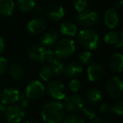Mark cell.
<instances>
[{
  "label": "cell",
  "mask_w": 123,
  "mask_h": 123,
  "mask_svg": "<svg viewBox=\"0 0 123 123\" xmlns=\"http://www.w3.org/2000/svg\"><path fill=\"white\" fill-rule=\"evenodd\" d=\"M65 110L61 102L52 100L42 106L41 118L46 123H62L64 119Z\"/></svg>",
  "instance_id": "6da1fadb"
},
{
  "label": "cell",
  "mask_w": 123,
  "mask_h": 123,
  "mask_svg": "<svg viewBox=\"0 0 123 123\" xmlns=\"http://www.w3.org/2000/svg\"><path fill=\"white\" fill-rule=\"evenodd\" d=\"M79 44L87 51L97 50L101 45V39L96 31L92 28H84L77 35Z\"/></svg>",
  "instance_id": "7a4b0ae2"
},
{
  "label": "cell",
  "mask_w": 123,
  "mask_h": 123,
  "mask_svg": "<svg viewBox=\"0 0 123 123\" xmlns=\"http://www.w3.org/2000/svg\"><path fill=\"white\" fill-rule=\"evenodd\" d=\"M55 56L59 59H67L72 56L76 51L75 42L72 38L64 37L56 41L55 45Z\"/></svg>",
  "instance_id": "3957f363"
},
{
  "label": "cell",
  "mask_w": 123,
  "mask_h": 123,
  "mask_svg": "<svg viewBox=\"0 0 123 123\" xmlns=\"http://www.w3.org/2000/svg\"><path fill=\"white\" fill-rule=\"evenodd\" d=\"M77 23L83 28H91L99 22V14L92 9H85L79 13L75 17Z\"/></svg>",
  "instance_id": "277c9868"
},
{
  "label": "cell",
  "mask_w": 123,
  "mask_h": 123,
  "mask_svg": "<svg viewBox=\"0 0 123 123\" xmlns=\"http://www.w3.org/2000/svg\"><path fill=\"white\" fill-rule=\"evenodd\" d=\"M46 92L56 101L62 100L68 95L67 87L59 80H50L46 86Z\"/></svg>",
  "instance_id": "5b68a950"
},
{
  "label": "cell",
  "mask_w": 123,
  "mask_h": 123,
  "mask_svg": "<svg viewBox=\"0 0 123 123\" xmlns=\"http://www.w3.org/2000/svg\"><path fill=\"white\" fill-rule=\"evenodd\" d=\"M62 105L65 111L70 113H76L80 111L81 109L85 105V100L82 95L77 93H73L64 98Z\"/></svg>",
  "instance_id": "8992f818"
},
{
  "label": "cell",
  "mask_w": 123,
  "mask_h": 123,
  "mask_svg": "<svg viewBox=\"0 0 123 123\" xmlns=\"http://www.w3.org/2000/svg\"><path fill=\"white\" fill-rule=\"evenodd\" d=\"M106 94L114 99H121L123 95V84L117 76H113L107 80L105 84Z\"/></svg>",
  "instance_id": "52a82bcc"
},
{
  "label": "cell",
  "mask_w": 123,
  "mask_h": 123,
  "mask_svg": "<svg viewBox=\"0 0 123 123\" xmlns=\"http://www.w3.org/2000/svg\"><path fill=\"white\" fill-rule=\"evenodd\" d=\"M4 117L9 123H19L25 117V111L18 105L7 106Z\"/></svg>",
  "instance_id": "ba28073f"
},
{
  "label": "cell",
  "mask_w": 123,
  "mask_h": 123,
  "mask_svg": "<svg viewBox=\"0 0 123 123\" xmlns=\"http://www.w3.org/2000/svg\"><path fill=\"white\" fill-rule=\"evenodd\" d=\"M46 92V86L41 81L33 80L26 86L25 94L30 99H39L44 95Z\"/></svg>",
  "instance_id": "9c48e42d"
},
{
  "label": "cell",
  "mask_w": 123,
  "mask_h": 123,
  "mask_svg": "<svg viewBox=\"0 0 123 123\" xmlns=\"http://www.w3.org/2000/svg\"><path fill=\"white\" fill-rule=\"evenodd\" d=\"M104 42L108 46L114 49H118L123 45V33L121 31L111 30L104 36Z\"/></svg>",
  "instance_id": "30bf717a"
},
{
  "label": "cell",
  "mask_w": 123,
  "mask_h": 123,
  "mask_svg": "<svg viewBox=\"0 0 123 123\" xmlns=\"http://www.w3.org/2000/svg\"><path fill=\"white\" fill-rule=\"evenodd\" d=\"M19 89L15 88H6L0 94V102L6 106L15 105L19 99Z\"/></svg>",
  "instance_id": "8fae6325"
},
{
  "label": "cell",
  "mask_w": 123,
  "mask_h": 123,
  "mask_svg": "<svg viewBox=\"0 0 123 123\" xmlns=\"http://www.w3.org/2000/svg\"><path fill=\"white\" fill-rule=\"evenodd\" d=\"M47 27V24L45 19L42 17H36L31 19L27 24V31L31 35H40L42 34Z\"/></svg>",
  "instance_id": "7c38bea8"
},
{
  "label": "cell",
  "mask_w": 123,
  "mask_h": 123,
  "mask_svg": "<svg viewBox=\"0 0 123 123\" xmlns=\"http://www.w3.org/2000/svg\"><path fill=\"white\" fill-rule=\"evenodd\" d=\"M105 74L104 68L98 62L90 63L87 68V77L90 82L98 83L103 79Z\"/></svg>",
  "instance_id": "4fadbf2b"
},
{
  "label": "cell",
  "mask_w": 123,
  "mask_h": 123,
  "mask_svg": "<svg viewBox=\"0 0 123 123\" xmlns=\"http://www.w3.org/2000/svg\"><path fill=\"white\" fill-rule=\"evenodd\" d=\"M84 72L83 66L79 62H70L64 65L63 75L68 79H77Z\"/></svg>",
  "instance_id": "5bb4252c"
},
{
  "label": "cell",
  "mask_w": 123,
  "mask_h": 123,
  "mask_svg": "<svg viewBox=\"0 0 123 123\" xmlns=\"http://www.w3.org/2000/svg\"><path fill=\"white\" fill-rule=\"evenodd\" d=\"M120 21L119 13L114 8L106 9L104 14V22L105 26L110 30H115L118 26Z\"/></svg>",
  "instance_id": "9a60e30c"
},
{
  "label": "cell",
  "mask_w": 123,
  "mask_h": 123,
  "mask_svg": "<svg viewBox=\"0 0 123 123\" xmlns=\"http://www.w3.org/2000/svg\"><path fill=\"white\" fill-rule=\"evenodd\" d=\"M59 39V35L56 31H50L46 32L40 37L39 45L44 48H51L56 45V41Z\"/></svg>",
  "instance_id": "2e32d148"
},
{
  "label": "cell",
  "mask_w": 123,
  "mask_h": 123,
  "mask_svg": "<svg viewBox=\"0 0 123 123\" xmlns=\"http://www.w3.org/2000/svg\"><path fill=\"white\" fill-rule=\"evenodd\" d=\"M109 67L112 72L121 74L123 68V55L120 52L112 54L109 60Z\"/></svg>",
  "instance_id": "e0dca14e"
},
{
  "label": "cell",
  "mask_w": 123,
  "mask_h": 123,
  "mask_svg": "<svg viewBox=\"0 0 123 123\" xmlns=\"http://www.w3.org/2000/svg\"><path fill=\"white\" fill-rule=\"evenodd\" d=\"M60 33L66 37H74L78 33V27L74 22L64 21L60 25Z\"/></svg>",
  "instance_id": "ac0fdd59"
},
{
  "label": "cell",
  "mask_w": 123,
  "mask_h": 123,
  "mask_svg": "<svg viewBox=\"0 0 123 123\" xmlns=\"http://www.w3.org/2000/svg\"><path fill=\"white\" fill-rule=\"evenodd\" d=\"M103 99V94L102 91L99 89H89L86 94V101L89 105H96L99 104Z\"/></svg>",
  "instance_id": "d6986e66"
},
{
  "label": "cell",
  "mask_w": 123,
  "mask_h": 123,
  "mask_svg": "<svg viewBox=\"0 0 123 123\" xmlns=\"http://www.w3.org/2000/svg\"><path fill=\"white\" fill-rule=\"evenodd\" d=\"M65 15V9L62 6H52L46 11V17L51 21H59Z\"/></svg>",
  "instance_id": "ffe728a7"
},
{
  "label": "cell",
  "mask_w": 123,
  "mask_h": 123,
  "mask_svg": "<svg viewBox=\"0 0 123 123\" xmlns=\"http://www.w3.org/2000/svg\"><path fill=\"white\" fill-rule=\"evenodd\" d=\"M45 48L42 47L41 45L39 44H32L31 46H28L26 49V55L32 61L40 62V58H41V53L44 51Z\"/></svg>",
  "instance_id": "44dd1931"
},
{
  "label": "cell",
  "mask_w": 123,
  "mask_h": 123,
  "mask_svg": "<svg viewBox=\"0 0 123 123\" xmlns=\"http://www.w3.org/2000/svg\"><path fill=\"white\" fill-rule=\"evenodd\" d=\"M9 74L14 80L21 81L25 78V69L19 63H13L9 68Z\"/></svg>",
  "instance_id": "7402d4cb"
},
{
  "label": "cell",
  "mask_w": 123,
  "mask_h": 123,
  "mask_svg": "<svg viewBox=\"0 0 123 123\" xmlns=\"http://www.w3.org/2000/svg\"><path fill=\"white\" fill-rule=\"evenodd\" d=\"M14 0H0V15L4 17H9L14 10Z\"/></svg>",
  "instance_id": "603a6c76"
},
{
  "label": "cell",
  "mask_w": 123,
  "mask_h": 123,
  "mask_svg": "<svg viewBox=\"0 0 123 123\" xmlns=\"http://www.w3.org/2000/svg\"><path fill=\"white\" fill-rule=\"evenodd\" d=\"M50 67L51 68L53 72V75L54 76H59L62 75L63 74V69H64V64L63 62H62V59H59L56 56H55L49 63Z\"/></svg>",
  "instance_id": "cb8c5ba5"
},
{
  "label": "cell",
  "mask_w": 123,
  "mask_h": 123,
  "mask_svg": "<svg viewBox=\"0 0 123 123\" xmlns=\"http://www.w3.org/2000/svg\"><path fill=\"white\" fill-rule=\"evenodd\" d=\"M36 5V0H18L17 7L22 13H29L34 9Z\"/></svg>",
  "instance_id": "d4e9b609"
},
{
  "label": "cell",
  "mask_w": 123,
  "mask_h": 123,
  "mask_svg": "<svg viewBox=\"0 0 123 123\" xmlns=\"http://www.w3.org/2000/svg\"><path fill=\"white\" fill-rule=\"evenodd\" d=\"M38 75H39L40 79L44 82H49L51 79V78L54 76L52 69L48 63H45L44 65L41 66L39 70V73H38Z\"/></svg>",
  "instance_id": "484cf974"
},
{
  "label": "cell",
  "mask_w": 123,
  "mask_h": 123,
  "mask_svg": "<svg viewBox=\"0 0 123 123\" xmlns=\"http://www.w3.org/2000/svg\"><path fill=\"white\" fill-rule=\"evenodd\" d=\"M81 111L84 117L89 121H93L94 118L97 117V111L92 105H84L81 109Z\"/></svg>",
  "instance_id": "4316f807"
},
{
  "label": "cell",
  "mask_w": 123,
  "mask_h": 123,
  "mask_svg": "<svg viewBox=\"0 0 123 123\" xmlns=\"http://www.w3.org/2000/svg\"><path fill=\"white\" fill-rule=\"evenodd\" d=\"M55 56H55V53L53 50H51V48H45L44 51L41 53L40 62H43V63H49Z\"/></svg>",
  "instance_id": "83f0119b"
},
{
  "label": "cell",
  "mask_w": 123,
  "mask_h": 123,
  "mask_svg": "<svg viewBox=\"0 0 123 123\" xmlns=\"http://www.w3.org/2000/svg\"><path fill=\"white\" fill-rule=\"evenodd\" d=\"M79 61L80 62L81 64H84V65L90 64L91 62L93 61L92 52L90 51H87V50L80 52L79 55Z\"/></svg>",
  "instance_id": "f1b7e54d"
},
{
  "label": "cell",
  "mask_w": 123,
  "mask_h": 123,
  "mask_svg": "<svg viewBox=\"0 0 123 123\" xmlns=\"http://www.w3.org/2000/svg\"><path fill=\"white\" fill-rule=\"evenodd\" d=\"M62 123H85V121L82 116L76 113H72L64 117Z\"/></svg>",
  "instance_id": "f546056e"
},
{
  "label": "cell",
  "mask_w": 123,
  "mask_h": 123,
  "mask_svg": "<svg viewBox=\"0 0 123 123\" xmlns=\"http://www.w3.org/2000/svg\"><path fill=\"white\" fill-rule=\"evenodd\" d=\"M73 4H74L75 10L80 13L87 9L88 5H89V1L88 0H73Z\"/></svg>",
  "instance_id": "4dcf8cb0"
},
{
  "label": "cell",
  "mask_w": 123,
  "mask_h": 123,
  "mask_svg": "<svg viewBox=\"0 0 123 123\" xmlns=\"http://www.w3.org/2000/svg\"><path fill=\"white\" fill-rule=\"evenodd\" d=\"M19 103V105L21 106L23 109H28L31 105V99L24 94V93H19V99H18V102Z\"/></svg>",
  "instance_id": "1f68e13d"
},
{
  "label": "cell",
  "mask_w": 123,
  "mask_h": 123,
  "mask_svg": "<svg viewBox=\"0 0 123 123\" xmlns=\"http://www.w3.org/2000/svg\"><path fill=\"white\" fill-rule=\"evenodd\" d=\"M81 88V83L79 79H72L68 83V89L72 93H77Z\"/></svg>",
  "instance_id": "d6a6232c"
},
{
  "label": "cell",
  "mask_w": 123,
  "mask_h": 123,
  "mask_svg": "<svg viewBox=\"0 0 123 123\" xmlns=\"http://www.w3.org/2000/svg\"><path fill=\"white\" fill-rule=\"evenodd\" d=\"M113 105V112L117 116H121L123 115V101L121 99H118Z\"/></svg>",
  "instance_id": "836d02e7"
},
{
  "label": "cell",
  "mask_w": 123,
  "mask_h": 123,
  "mask_svg": "<svg viewBox=\"0 0 123 123\" xmlns=\"http://www.w3.org/2000/svg\"><path fill=\"white\" fill-rule=\"evenodd\" d=\"M9 69V61L4 56H0V76L4 75Z\"/></svg>",
  "instance_id": "e575fe53"
},
{
  "label": "cell",
  "mask_w": 123,
  "mask_h": 123,
  "mask_svg": "<svg viewBox=\"0 0 123 123\" xmlns=\"http://www.w3.org/2000/svg\"><path fill=\"white\" fill-rule=\"evenodd\" d=\"M99 111L101 113H104V114L113 112V105L111 104H108V103H103L99 106Z\"/></svg>",
  "instance_id": "d590c367"
},
{
  "label": "cell",
  "mask_w": 123,
  "mask_h": 123,
  "mask_svg": "<svg viewBox=\"0 0 123 123\" xmlns=\"http://www.w3.org/2000/svg\"><path fill=\"white\" fill-rule=\"evenodd\" d=\"M33 10H34L35 14H36L38 17H41V16L43 14V13H44V9L40 5H36V7L34 8Z\"/></svg>",
  "instance_id": "8d00e7d4"
},
{
  "label": "cell",
  "mask_w": 123,
  "mask_h": 123,
  "mask_svg": "<svg viewBox=\"0 0 123 123\" xmlns=\"http://www.w3.org/2000/svg\"><path fill=\"white\" fill-rule=\"evenodd\" d=\"M114 9H116V10L120 9L123 5V0H114Z\"/></svg>",
  "instance_id": "74e56055"
},
{
  "label": "cell",
  "mask_w": 123,
  "mask_h": 123,
  "mask_svg": "<svg viewBox=\"0 0 123 123\" xmlns=\"http://www.w3.org/2000/svg\"><path fill=\"white\" fill-rule=\"evenodd\" d=\"M90 123H111V122L108 121H106L105 119H103V118L96 117V118H94L93 121H91Z\"/></svg>",
  "instance_id": "f35d334b"
},
{
  "label": "cell",
  "mask_w": 123,
  "mask_h": 123,
  "mask_svg": "<svg viewBox=\"0 0 123 123\" xmlns=\"http://www.w3.org/2000/svg\"><path fill=\"white\" fill-rule=\"evenodd\" d=\"M4 47H5V44H4V41L3 39V37L0 36V54L4 51Z\"/></svg>",
  "instance_id": "ab89813d"
},
{
  "label": "cell",
  "mask_w": 123,
  "mask_h": 123,
  "mask_svg": "<svg viewBox=\"0 0 123 123\" xmlns=\"http://www.w3.org/2000/svg\"><path fill=\"white\" fill-rule=\"evenodd\" d=\"M25 123H41V122H39V121H33V120H31V121H25Z\"/></svg>",
  "instance_id": "60d3db41"
},
{
  "label": "cell",
  "mask_w": 123,
  "mask_h": 123,
  "mask_svg": "<svg viewBox=\"0 0 123 123\" xmlns=\"http://www.w3.org/2000/svg\"><path fill=\"white\" fill-rule=\"evenodd\" d=\"M40 1H42V2H46V1H49V0H40Z\"/></svg>",
  "instance_id": "b9f144b4"
},
{
  "label": "cell",
  "mask_w": 123,
  "mask_h": 123,
  "mask_svg": "<svg viewBox=\"0 0 123 123\" xmlns=\"http://www.w3.org/2000/svg\"><path fill=\"white\" fill-rule=\"evenodd\" d=\"M88 1L89 2V1H94V0H88Z\"/></svg>",
  "instance_id": "7bdbcfd3"
}]
</instances>
